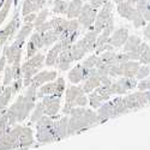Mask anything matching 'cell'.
Masks as SVG:
<instances>
[{"mask_svg": "<svg viewBox=\"0 0 150 150\" xmlns=\"http://www.w3.org/2000/svg\"><path fill=\"white\" fill-rule=\"evenodd\" d=\"M37 90L39 89L33 85L27 86V91L23 95H19L18 98L16 100V102L10 106L8 110L13 114L17 122L24 121L30 114V112L34 110L36 106L35 101L37 98Z\"/></svg>", "mask_w": 150, "mask_h": 150, "instance_id": "6da1fadb", "label": "cell"}, {"mask_svg": "<svg viewBox=\"0 0 150 150\" xmlns=\"http://www.w3.org/2000/svg\"><path fill=\"white\" fill-rule=\"evenodd\" d=\"M46 57L41 53H37L36 55L31 57L28 59L24 64H22V74H23V81H24V86H29L31 78L36 73H39L45 65Z\"/></svg>", "mask_w": 150, "mask_h": 150, "instance_id": "7a4b0ae2", "label": "cell"}, {"mask_svg": "<svg viewBox=\"0 0 150 150\" xmlns=\"http://www.w3.org/2000/svg\"><path fill=\"white\" fill-rule=\"evenodd\" d=\"M66 90L65 85V79L62 77H58L55 81L49 82L40 86L37 90V98H43L45 96L48 95H57V96H62V94Z\"/></svg>", "mask_w": 150, "mask_h": 150, "instance_id": "3957f363", "label": "cell"}, {"mask_svg": "<svg viewBox=\"0 0 150 150\" xmlns=\"http://www.w3.org/2000/svg\"><path fill=\"white\" fill-rule=\"evenodd\" d=\"M113 3H106L101 8L98 10L97 12V17H96V21L94 23V25H93V30H95L98 35L101 34V31L105 29V27L107 25V23L113 18Z\"/></svg>", "mask_w": 150, "mask_h": 150, "instance_id": "277c9868", "label": "cell"}, {"mask_svg": "<svg viewBox=\"0 0 150 150\" xmlns=\"http://www.w3.org/2000/svg\"><path fill=\"white\" fill-rule=\"evenodd\" d=\"M83 94H85V93L82 89V86H78L76 84L70 85L69 88L65 90V105H64V107H62V114L70 115L71 109L74 107L73 103L76 102V100Z\"/></svg>", "mask_w": 150, "mask_h": 150, "instance_id": "5b68a950", "label": "cell"}, {"mask_svg": "<svg viewBox=\"0 0 150 150\" xmlns=\"http://www.w3.org/2000/svg\"><path fill=\"white\" fill-rule=\"evenodd\" d=\"M97 12L98 10L95 8L94 6H91L90 4H84L83 8H82V12L79 17L77 18L81 23V25L85 29H91L94 23L96 21V17H97Z\"/></svg>", "mask_w": 150, "mask_h": 150, "instance_id": "8992f818", "label": "cell"}, {"mask_svg": "<svg viewBox=\"0 0 150 150\" xmlns=\"http://www.w3.org/2000/svg\"><path fill=\"white\" fill-rule=\"evenodd\" d=\"M41 102L45 108V115L48 117H57L60 112V102L61 97L57 95H48L41 98Z\"/></svg>", "mask_w": 150, "mask_h": 150, "instance_id": "52a82bcc", "label": "cell"}, {"mask_svg": "<svg viewBox=\"0 0 150 150\" xmlns=\"http://www.w3.org/2000/svg\"><path fill=\"white\" fill-rule=\"evenodd\" d=\"M15 132L18 136V142H19V148L21 149H27L34 144V134L33 130L27 126H21V125H16L12 127Z\"/></svg>", "mask_w": 150, "mask_h": 150, "instance_id": "ba28073f", "label": "cell"}, {"mask_svg": "<svg viewBox=\"0 0 150 150\" xmlns=\"http://www.w3.org/2000/svg\"><path fill=\"white\" fill-rule=\"evenodd\" d=\"M125 102H126V106L130 112H136L148 105L144 91H139V90L137 93H132L125 96Z\"/></svg>", "mask_w": 150, "mask_h": 150, "instance_id": "9c48e42d", "label": "cell"}, {"mask_svg": "<svg viewBox=\"0 0 150 150\" xmlns=\"http://www.w3.org/2000/svg\"><path fill=\"white\" fill-rule=\"evenodd\" d=\"M18 27H19V17H18V13H16L13 16V18L7 23V25L3 30H0V57H1V49H3L4 45L6 43V41L8 39H11V37L15 35Z\"/></svg>", "mask_w": 150, "mask_h": 150, "instance_id": "30bf717a", "label": "cell"}, {"mask_svg": "<svg viewBox=\"0 0 150 150\" xmlns=\"http://www.w3.org/2000/svg\"><path fill=\"white\" fill-rule=\"evenodd\" d=\"M67 77L72 84H78L90 77V69H86L82 64H78L69 71Z\"/></svg>", "mask_w": 150, "mask_h": 150, "instance_id": "8fae6325", "label": "cell"}, {"mask_svg": "<svg viewBox=\"0 0 150 150\" xmlns=\"http://www.w3.org/2000/svg\"><path fill=\"white\" fill-rule=\"evenodd\" d=\"M91 126L84 119V117H70L69 118V127H67V134H77L81 132H84L85 130L90 129Z\"/></svg>", "mask_w": 150, "mask_h": 150, "instance_id": "7c38bea8", "label": "cell"}, {"mask_svg": "<svg viewBox=\"0 0 150 150\" xmlns=\"http://www.w3.org/2000/svg\"><path fill=\"white\" fill-rule=\"evenodd\" d=\"M58 78V73L57 71H40L39 73H36L35 76L31 78L30 85L35 86V88L39 89L40 86H42L46 83L53 82Z\"/></svg>", "mask_w": 150, "mask_h": 150, "instance_id": "4fadbf2b", "label": "cell"}, {"mask_svg": "<svg viewBox=\"0 0 150 150\" xmlns=\"http://www.w3.org/2000/svg\"><path fill=\"white\" fill-rule=\"evenodd\" d=\"M69 115H64L61 118H55L54 117V122H53V130L57 137V141H61L66 138L67 134V127H69Z\"/></svg>", "mask_w": 150, "mask_h": 150, "instance_id": "5bb4252c", "label": "cell"}, {"mask_svg": "<svg viewBox=\"0 0 150 150\" xmlns=\"http://www.w3.org/2000/svg\"><path fill=\"white\" fill-rule=\"evenodd\" d=\"M129 37H130L129 29L121 27V28L115 29V30L113 31V34H112L108 43L112 45L114 48H120V47H124V45L126 43V41H127Z\"/></svg>", "mask_w": 150, "mask_h": 150, "instance_id": "9a60e30c", "label": "cell"}, {"mask_svg": "<svg viewBox=\"0 0 150 150\" xmlns=\"http://www.w3.org/2000/svg\"><path fill=\"white\" fill-rule=\"evenodd\" d=\"M43 47V41H42V34L35 31L30 40L27 45V58L30 59L31 57L36 55L37 53H39V51Z\"/></svg>", "mask_w": 150, "mask_h": 150, "instance_id": "2e32d148", "label": "cell"}, {"mask_svg": "<svg viewBox=\"0 0 150 150\" xmlns=\"http://www.w3.org/2000/svg\"><path fill=\"white\" fill-rule=\"evenodd\" d=\"M23 45H24V40H15V42L11 46H5L4 47V54L6 55L7 59V64L12 65L13 60L22 54V49H23Z\"/></svg>", "mask_w": 150, "mask_h": 150, "instance_id": "e0dca14e", "label": "cell"}, {"mask_svg": "<svg viewBox=\"0 0 150 150\" xmlns=\"http://www.w3.org/2000/svg\"><path fill=\"white\" fill-rule=\"evenodd\" d=\"M36 141L41 144L57 142V137L53 126L49 127H36Z\"/></svg>", "mask_w": 150, "mask_h": 150, "instance_id": "ac0fdd59", "label": "cell"}, {"mask_svg": "<svg viewBox=\"0 0 150 150\" xmlns=\"http://www.w3.org/2000/svg\"><path fill=\"white\" fill-rule=\"evenodd\" d=\"M73 61H74V59H73V55L71 52V48H66V49H62L61 51L55 66L60 71H70Z\"/></svg>", "mask_w": 150, "mask_h": 150, "instance_id": "d6986e66", "label": "cell"}, {"mask_svg": "<svg viewBox=\"0 0 150 150\" xmlns=\"http://www.w3.org/2000/svg\"><path fill=\"white\" fill-rule=\"evenodd\" d=\"M97 37H98V34L93 30V29H89V31L86 33L82 39L78 41L83 47L84 49L88 53H91L96 49V41H97Z\"/></svg>", "mask_w": 150, "mask_h": 150, "instance_id": "ffe728a7", "label": "cell"}, {"mask_svg": "<svg viewBox=\"0 0 150 150\" xmlns=\"http://www.w3.org/2000/svg\"><path fill=\"white\" fill-rule=\"evenodd\" d=\"M62 49H64V48H62V43H61V41L59 40V41L48 51V53H47V55H46V60H45V65L48 66V67L57 65L58 58H59V55H60V53H61Z\"/></svg>", "mask_w": 150, "mask_h": 150, "instance_id": "44dd1931", "label": "cell"}, {"mask_svg": "<svg viewBox=\"0 0 150 150\" xmlns=\"http://www.w3.org/2000/svg\"><path fill=\"white\" fill-rule=\"evenodd\" d=\"M97 115L100 119V122H106L107 120L115 118L114 115V108L112 101H106L102 103V106L97 109Z\"/></svg>", "mask_w": 150, "mask_h": 150, "instance_id": "7402d4cb", "label": "cell"}, {"mask_svg": "<svg viewBox=\"0 0 150 150\" xmlns=\"http://www.w3.org/2000/svg\"><path fill=\"white\" fill-rule=\"evenodd\" d=\"M122 67V77H130V78H136L138 70L141 67V62L139 61H127L121 64Z\"/></svg>", "mask_w": 150, "mask_h": 150, "instance_id": "603a6c76", "label": "cell"}, {"mask_svg": "<svg viewBox=\"0 0 150 150\" xmlns=\"http://www.w3.org/2000/svg\"><path fill=\"white\" fill-rule=\"evenodd\" d=\"M84 4H83V0H71L70 4H69V8H67V18L69 19H77L82 12Z\"/></svg>", "mask_w": 150, "mask_h": 150, "instance_id": "cb8c5ba5", "label": "cell"}, {"mask_svg": "<svg viewBox=\"0 0 150 150\" xmlns=\"http://www.w3.org/2000/svg\"><path fill=\"white\" fill-rule=\"evenodd\" d=\"M117 10H118V13H119L122 18H125V19L129 21L130 17H131V15L133 13L134 10H136V6H134L132 3H130L129 0H126V1H122V3L118 4Z\"/></svg>", "mask_w": 150, "mask_h": 150, "instance_id": "d4e9b609", "label": "cell"}, {"mask_svg": "<svg viewBox=\"0 0 150 150\" xmlns=\"http://www.w3.org/2000/svg\"><path fill=\"white\" fill-rule=\"evenodd\" d=\"M100 85H101V78L98 76H90L88 79L84 81L82 89L84 90L85 94H90V93L95 91Z\"/></svg>", "mask_w": 150, "mask_h": 150, "instance_id": "484cf974", "label": "cell"}, {"mask_svg": "<svg viewBox=\"0 0 150 150\" xmlns=\"http://www.w3.org/2000/svg\"><path fill=\"white\" fill-rule=\"evenodd\" d=\"M112 103H113V108H114V115L120 117L129 113V108L126 106V102H125V97H115L114 100H112Z\"/></svg>", "mask_w": 150, "mask_h": 150, "instance_id": "4316f807", "label": "cell"}, {"mask_svg": "<svg viewBox=\"0 0 150 150\" xmlns=\"http://www.w3.org/2000/svg\"><path fill=\"white\" fill-rule=\"evenodd\" d=\"M13 95H15V93H13V90H12V86L11 85L6 86L5 90L3 91V94L0 95V114H1L4 110H6V107L8 106V103H10L11 98Z\"/></svg>", "mask_w": 150, "mask_h": 150, "instance_id": "83f0119b", "label": "cell"}, {"mask_svg": "<svg viewBox=\"0 0 150 150\" xmlns=\"http://www.w3.org/2000/svg\"><path fill=\"white\" fill-rule=\"evenodd\" d=\"M142 43V39L137 35H130V37L127 39L126 43L124 45L122 51L124 52H136L137 48L139 47V45Z\"/></svg>", "mask_w": 150, "mask_h": 150, "instance_id": "f1b7e54d", "label": "cell"}, {"mask_svg": "<svg viewBox=\"0 0 150 150\" xmlns=\"http://www.w3.org/2000/svg\"><path fill=\"white\" fill-rule=\"evenodd\" d=\"M117 82L121 85V88L125 90V91H129V90H132L134 88H137L138 85V79L137 78H130V77H120L119 79H117Z\"/></svg>", "mask_w": 150, "mask_h": 150, "instance_id": "f546056e", "label": "cell"}, {"mask_svg": "<svg viewBox=\"0 0 150 150\" xmlns=\"http://www.w3.org/2000/svg\"><path fill=\"white\" fill-rule=\"evenodd\" d=\"M60 40V36L52 29L45 34H42V41H43V47H49L52 45H55Z\"/></svg>", "mask_w": 150, "mask_h": 150, "instance_id": "4dcf8cb0", "label": "cell"}, {"mask_svg": "<svg viewBox=\"0 0 150 150\" xmlns=\"http://www.w3.org/2000/svg\"><path fill=\"white\" fill-rule=\"evenodd\" d=\"M130 22H132V24H133V27L136 28V29H139V28H142V27H145L146 25V21H145V18H144V16H143V13H141V12L138 11V10H134V12L132 13V16L130 17V19H129Z\"/></svg>", "mask_w": 150, "mask_h": 150, "instance_id": "1f68e13d", "label": "cell"}, {"mask_svg": "<svg viewBox=\"0 0 150 150\" xmlns=\"http://www.w3.org/2000/svg\"><path fill=\"white\" fill-rule=\"evenodd\" d=\"M35 29V25H34V23H24L22 28L19 29L18 34L16 35V39L17 40H24L25 41L27 37L31 34V31Z\"/></svg>", "mask_w": 150, "mask_h": 150, "instance_id": "d6a6232c", "label": "cell"}, {"mask_svg": "<svg viewBox=\"0 0 150 150\" xmlns=\"http://www.w3.org/2000/svg\"><path fill=\"white\" fill-rule=\"evenodd\" d=\"M71 52H72V55H73V59L74 61H79L81 59L84 58L85 54H88V52L84 49V47L77 41L76 43H73L72 47H71Z\"/></svg>", "mask_w": 150, "mask_h": 150, "instance_id": "836d02e7", "label": "cell"}, {"mask_svg": "<svg viewBox=\"0 0 150 150\" xmlns=\"http://www.w3.org/2000/svg\"><path fill=\"white\" fill-rule=\"evenodd\" d=\"M69 1L66 0H54V6H53V12L58 15H66L67 8H69Z\"/></svg>", "mask_w": 150, "mask_h": 150, "instance_id": "e575fe53", "label": "cell"}, {"mask_svg": "<svg viewBox=\"0 0 150 150\" xmlns=\"http://www.w3.org/2000/svg\"><path fill=\"white\" fill-rule=\"evenodd\" d=\"M100 59H101L102 62L107 64L108 66L110 65H114V64H118L117 62V53L114 51H108V52H105L102 54L98 55Z\"/></svg>", "mask_w": 150, "mask_h": 150, "instance_id": "d590c367", "label": "cell"}, {"mask_svg": "<svg viewBox=\"0 0 150 150\" xmlns=\"http://www.w3.org/2000/svg\"><path fill=\"white\" fill-rule=\"evenodd\" d=\"M88 98H89V105H90L91 108H94V109H98L100 107L102 106V103L105 102L103 98L100 96L96 91H93V93L88 94Z\"/></svg>", "mask_w": 150, "mask_h": 150, "instance_id": "8d00e7d4", "label": "cell"}, {"mask_svg": "<svg viewBox=\"0 0 150 150\" xmlns=\"http://www.w3.org/2000/svg\"><path fill=\"white\" fill-rule=\"evenodd\" d=\"M43 115H45V108H43V105H42V102H39V103L35 106L34 110L31 112L30 121H33V122H37V121H39Z\"/></svg>", "mask_w": 150, "mask_h": 150, "instance_id": "74e56055", "label": "cell"}, {"mask_svg": "<svg viewBox=\"0 0 150 150\" xmlns=\"http://www.w3.org/2000/svg\"><path fill=\"white\" fill-rule=\"evenodd\" d=\"M34 12H36V7L33 0H24L23 6H22V16L25 17L30 13H34Z\"/></svg>", "mask_w": 150, "mask_h": 150, "instance_id": "f35d334b", "label": "cell"}, {"mask_svg": "<svg viewBox=\"0 0 150 150\" xmlns=\"http://www.w3.org/2000/svg\"><path fill=\"white\" fill-rule=\"evenodd\" d=\"M15 81L13 77V72H12V67L11 65H6L5 70H4V81H3V85L4 86H8L12 84V82Z\"/></svg>", "mask_w": 150, "mask_h": 150, "instance_id": "ab89813d", "label": "cell"}, {"mask_svg": "<svg viewBox=\"0 0 150 150\" xmlns=\"http://www.w3.org/2000/svg\"><path fill=\"white\" fill-rule=\"evenodd\" d=\"M48 15H49V11H48L47 8L41 10V11L39 12V13H37L36 19H35V22H34L35 28L40 27V25H42L43 23H46V22H47V18H48Z\"/></svg>", "mask_w": 150, "mask_h": 150, "instance_id": "60d3db41", "label": "cell"}, {"mask_svg": "<svg viewBox=\"0 0 150 150\" xmlns=\"http://www.w3.org/2000/svg\"><path fill=\"white\" fill-rule=\"evenodd\" d=\"M11 5H12V0H6L4 6L0 8V27L3 25V22L7 17L8 12H10V8H11Z\"/></svg>", "mask_w": 150, "mask_h": 150, "instance_id": "b9f144b4", "label": "cell"}, {"mask_svg": "<svg viewBox=\"0 0 150 150\" xmlns=\"http://www.w3.org/2000/svg\"><path fill=\"white\" fill-rule=\"evenodd\" d=\"M97 61H98V55L97 54H91L82 62V65L86 69H94V67H96Z\"/></svg>", "mask_w": 150, "mask_h": 150, "instance_id": "7bdbcfd3", "label": "cell"}, {"mask_svg": "<svg viewBox=\"0 0 150 150\" xmlns=\"http://www.w3.org/2000/svg\"><path fill=\"white\" fill-rule=\"evenodd\" d=\"M109 76L112 78H118L122 77V67L121 64H114L109 66Z\"/></svg>", "mask_w": 150, "mask_h": 150, "instance_id": "ee69618b", "label": "cell"}, {"mask_svg": "<svg viewBox=\"0 0 150 150\" xmlns=\"http://www.w3.org/2000/svg\"><path fill=\"white\" fill-rule=\"evenodd\" d=\"M149 76H150V67H149V65H141L136 78L138 81H142V79L148 78Z\"/></svg>", "mask_w": 150, "mask_h": 150, "instance_id": "f6af8a7d", "label": "cell"}, {"mask_svg": "<svg viewBox=\"0 0 150 150\" xmlns=\"http://www.w3.org/2000/svg\"><path fill=\"white\" fill-rule=\"evenodd\" d=\"M142 65H150V47L148 46L145 51L141 54L139 60H138Z\"/></svg>", "mask_w": 150, "mask_h": 150, "instance_id": "bcb514c9", "label": "cell"}, {"mask_svg": "<svg viewBox=\"0 0 150 150\" xmlns=\"http://www.w3.org/2000/svg\"><path fill=\"white\" fill-rule=\"evenodd\" d=\"M137 88H138L139 91H148L150 90V76L145 79H142L138 82V85H137Z\"/></svg>", "mask_w": 150, "mask_h": 150, "instance_id": "7dc6e473", "label": "cell"}, {"mask_svg": "<svg viewBox=\"0 0 150 150\" xmlns=\"http://www.w3.org/2000/svg\"><path fill=\"white\" fill-rule=\"evenodd\" d=\"M11 86H12V90H13V93H15V94L19 93V91H21V89H22L23 86H24V81H23V77H22V78H19V79L13 81V83L11 84Z\"/></svg>", "mask_w": 150, "mask_h": 150, "instance_id": "c3c4849f", "label": "cell"}, {"mask_svg": "<svg viewBox=\"0 0 150 150\" xmlns=\"http://www.w3.org/2000/svg\"><path fill=\"white\" fill-rule=\"evenodd\" d=\"M108 51H114V47L112 46V45H109V43H106V45H103V46L97 47V48L95 49V54L100 55V54H102V53H105V52H108Z\"/></svg>", "mask_w": 150, "mask_h": 150, "instance_id": "681fc988", "label": "cell"}, {"mask_svg": "<svg viewBox=\"0 0 150 150\" xmlns=\"http://www.w3.org/2000/svg\"><path fill=\"white\" fill-rule=\"evenodd\" d=\"M35 30H36L37 33H40V34H45V33H47V31H49V30H52L51 22H46V23H43L42 25L35 28Z\"/></svg>", "mask_w": 150, "mask_h": 150, "instance_id": "f907efd6", "label": "cell"}, {"mask_svg": "<svg viewBox=\"0 0 150 150\" xmlns=\"http://www.w3.org/2000/svg\"><path fill=\"white\" fill-rule=\"evenodd\" d=\"M130 61L129 60V57L125 52H121V53H117V62L118 64H124V62H127Z\"/></svg>", "mask_w": 150, "mask_h": 150, "instance_id": "816d5d0a", "label": "cell"}, {"mask_svg": "<svg viewBox=\"0 0 150 150\" xmlns=\"http://www.w3.org/2000/svg\"><path fill=\"white\" fill-rule=\"evenodd\" d=\"M106 3H108V0H90L89 4H90L91 6H94L95 8L98 10V8H101Z\"/></svg>", "mask_w": 150, "mask_h": 150, "instance_id": "f5cc1de1", "label": "cell"}, {"mask_svg": "<svg viewBox=\"0 0 150 150\" xmlns=\"http://www.w3.org/2000/svg\"><path fill=\"white\" fill-rule=\"evenodd\" d=\"M101 78V85H106V86H110L113 81H112V77L110 76H102L100 77Z\"/></svg>", "mask_w": 150, "mask_h": 150, "instance_id": "db71d44e", "label": "cell"}, {"mask_svg": "<svg viewBox=\"0 0 150 150\" xmlns=\"http://www.w3.org/2000/svg\"><path fill=\"white\" fill-rule=\"evenodd\" d=\"M129 57V60H132V61H138L139 60V54L137 52H125Z\"/></svg>", "mask_w": 150, "mask_h": 150, "instance_id": "11a10c76", "label": "cell"}, {"mask_svg": "<svg viewBox=\"0 0 150 150\" xmlns=\"http://www.w3.org/2000/svg\"><path fill=\"white\" fill-rule=\"evenodd\" d=\"M6 64H7V59H6V55L3 53V55L0 57V72H3L5 70Z\"/></svg>", "mask_w": 150, "mask_h": 150, "instance_id": "9f6ffc18", "label": "cell"}, {"mask_svg": "<svg viewBox=\"0 0 150 150\" xmlns=\"http://www.w3.org/2000/svg\"><path fill=\"white\" fill-rule=\"evenodd\" d=\"M36 13L34 12V13H30V15H28V16H25L24 17V19H23V22L24 23H34L35 22V19H36Z\"/></svg>", "mask_w": 150, "mask_h": 150, "instance_id": "6f0895ef", "label": "cell"}, {"mask_svg": "<svg viewBox=\"0 0 150 150\" xmlns=\"http://www.w3.org/2000/svg\"><path fill=\"white\" fill-rule=\"evenodd\" d=\"M144 37L146 40H149V42H150V22H148L146 23V25L144 27Z\"/></svg>", "mask_w": 150, "mask_h": 150, "instance_id": "680465c9", "label": "cell"}, {"mask_svg": "<svg viewBox=\"0 0 150 150\" xmlns=\"http://www.w3.org/2000/svg\"><path fill=\"white\" fill-rule=\"evenodd\" d=\"M148 46H149V45H148L146 42H142V43L139 45V47L137 48V51H136L137 53L139 54V57H141V54H142V53H143V52L145 51V49H146V47H148Z\"/></svg>", "mask_w": 150, "mask_h": 150, "instance_id": "91938a15", "label": "cell"}, {"mask_svg": "<svg viewBox=\"0 0 150 150\" xmlns=\"http://www.w3.org/2000/svg\"><path fill=\"white\" fill-rule=\"evenodd\" d=\"M144 95H145V98H146V101H148V105H150V90L144 91Z\"/></svg>", "mask_w": 150, "mask_h": 150, "instance_id": "94428289", "label": "cell"}, {"mask_svg": "<svg viewBox=\"0 0 150 150\" xmlns=\"http://www.w3.org/2000/svg\"><path fill=\"white\" fill-rule=\"evenodd\" d=\"M113 1L118 5V4H120V3H122V1H126V0H113Z\"/></svg>", "mask_w": 150, "mask_h": 150, "instance_id": "6125c7cd", "label": "cell"}, {"mask_svg": "<svg viewBox=\"0 0 150 150\" xmlns=\"http://www.w3.org/2000/svg\"><path fill=\"white\" fill-rule=\"evenodd\" d=\"M5 1H6V0H0V8H1V7L4 6V4H5Z\"/></svg>", "mask_w": 150, "mask_h": 150, "instance_id": "be15d7a7", "label": "cell"}, {"mask_svg": "<svg viewBox=\"0 0 150 150\" xmlns=\"http://www.w3.org/2000/svg\"><path fill=\"white\" fill-rule=\"evenodd\" d=\"M0 79H1V72H0Z\"/></svg>", "mask_w": 150, "mask_h": 150, "instance_id": "e7e4bbea", "label": "cell"}, {"mask_svg": "<svg viewBox=\"0 0 150 150\" xmlns=\"http://www.w3.org/2000/svg\"><path fill=\"white\" fill-rule=\"evenodd\" d=\"M149 67H150V65H149Z\"/></svg>", "mask_w": 150, "mask_h": 150, "instance_id": "03108f58", "label": "cell"}]
</instances>
